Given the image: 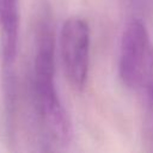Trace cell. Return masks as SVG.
<instances>
[{
  "mask_svg": "<svg viewBox=\"0 0 153 153\" xmlns=\"http://www.w3.org/2000/svg\"><path fill=\"white\" fill-rule=\"evenodd\" d=\"M19 0H0V50L4 68V80H14L19 47Z\"/></svg>",
  "mask_w": 153,
  "mask_h": 153,
  "instance_id": "cell-4",
  "label": "cell"
},
{
  "mask_svg": "<svg viewBox=\"0 0 153 153\" xmlns=\"http://www.w3.org/2000/svg\"><path fill=\"white\" fill-rule=\"evenodd\" d=\"M91 31L80 17L65 20L59 36V51L65 75L75 90H82L90 68Z\"/></svg>",
  "mask_w": 153,
  "mask_h": 153,
  "instance_id": "cell-3",
  "label": "cell"
},
{
  "mask_svg": "<svg viewBox=\"0 0 153 153\" xmlns=\"http://www.w3.org/2000/svg\"><path fill=\"white\" fill-rule=\"evenodd\" d=\"M118 74L128 88L143 97L145 104H153V44L141 19H131L123 30Z\"/></svg>",
  "mask_w": 153,
  "mask_h": 153,
  "instance_id": "cell-2",
  "label": "cell"
},
{
  "mask_svg": "<svg viewBox=\"0 0 153 153\" xmlns=\"http://www.w3.org/2000/svg\"><path fill=\"white\" fill-rule=\"evenodd\" d=\"M145 114L142 122L143 143L147 153H153V104H145Z\"/></svg>",
  "mask_w": 153,
  "mask_h": 153,
  "instance_id": "cell-5",
  "label": "cell"
},
{
  "mask_svg": "<svg viewBox=\"0 0 153 153\" xmlns=\"http://www.w3.org/2000/svg\"><path fill=\"white\" fill-rule=\"evenodd\" d=\"M32 81L37 109L45 127L55 139L67 141L71 135V124L56 88L55 36L47 16L39 20L36 32Z\"/></svg>",
  "mask_w": 153,
  "mask_h": 153,
  "instance_id": "cell-1",
  "label": "cell"
}]
</instances>
